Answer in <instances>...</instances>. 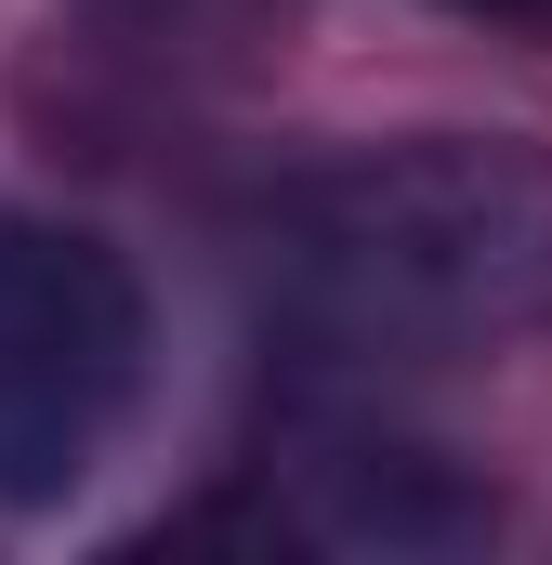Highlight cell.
Masks as SVG:
<instances>
[{
  "mask_svg": "<svg viewBox=\"0 0 552 565\" xmlns=\"http://www.w3.org/2000/svg\"><path fill=\"white\" fill-rule=\"evenodd\" d=\"M447 13H474V26H513V40H540V53H552V0H447Z\"/></svg>",
  "mask_w": 552,
  "mask_h": 565,
  "instance_id": "obj_3",
  "label": "cell"
},
{
  "mask_svg": "<svg viewBox=\"0 0 552 565\" xmlns=\"http://www.w3.org/2000/svg\"><path fill=\"white\" fill-rule=\"evenodd\" d=\"M145 408V277L93 224L0 211V513L66 500Z\"/></svg>",
  "mask_w": 552,
  "mask_h": 565,
  "instance_id": "obj_2",
  "label": "cell"
},
{
  "mask_svg": "<svg viewBox=\"0 0 552 565\" xmlns=\"http://www.w3.org/2000/svg\"><path fill=\"white\" fill-rule=\"evenodd\" d=\"M251 277L264 329L329 382L513 355L552 329V158L500 132L355 145L276 184Z\"/></svg>",
  "mask_w": 552,
  "mask_h": 565,
  "instance_id": "obj_1",
  "label": "cell"
}]
</instances>
